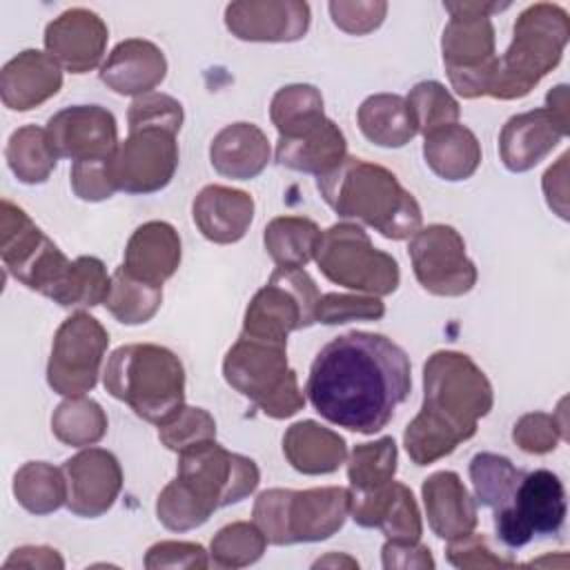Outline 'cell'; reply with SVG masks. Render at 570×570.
I'll use <instances>...</instances> for the list:
<instances>
[{
  "label": "cell",
  "mask_w": 570,
  "mask_h": 570,
  "mask_svg": "<svg viewBox=\"0 0 570 570\" xmlns=\"http://www.w3.org/2000/svg\"><path fill=\"white\" fill-rule=\"evenodd\" d=\"M316 189L336 216L358 220L383 238L403 240L421 229V205L383 165L347 156L316 178Z\"/></svg>",
  "instance_id": "3"
},
{
  "label": "cell",
  "mask_w": 570,
  "mask_h": 570,
  "mask_svg": "<svg viewBox=\"0 0 570 570\" xmlns=\"http://www.w3.org/2000/svg\"><path fill=\"white\" fill-rule=\"evenodd\" d=\"M405 102L414 118L416 131L423 136L439 127L459 122V116H461V109L454 96L436 80L416 82L405 96Z\"/></svg>",
  "instance_id": "42"
},
{
  "label": "cell",
  "mask_w": 570,
  "mask_h": 570,
  "mask_svg": "<svg viewBox=\"0 0 570 570\" xmlns=\"http://www.w3.org/2000/svg\"><path fill=\"white\" fill-rule=\"evenodd\" d=\"M494 405L492 383L463 352L439 350L423 365V403L403 432L414 465L452 454L476 434L479 419Z\"/></svg>",
  "instance_id": "2"
},
{
  "label": "cell",
  "mask_w": 570,
  "mask_h": 570,
  "mask_svg": "<svg viewBox=\"0 0 570 570\" xmlns=\"http://www.w3.org/2000/svg\"><path fill=\"white\" fill-rule=\"evenodd\" d=\"M381 559H383V568L387 570H425V568H434V559L430 554V548L423 546L421 541H390L385 539L383 548H381Z\"/></svg>",
  "instance_id": "53"
},
{
  "label": "cell",
  "mask_w": 570,
  "mask_h": 570,
  "mask_svg": "<svg viewBox=\"0 0 570 570\" xmlns=\"http://www.w3.org/2000/svg\"><path fill=\"white\" fill-rule=\"evenodd\" d=\"M332 22L352 36H365L379 29L387 13V2L381 0H334L327 4Z\"/></svg>",
  "instance_id": "49"
},
{
  "label": "cell",
  "mask_w": 570,
  "mask_h": 570,
  "mask_svg": "<svg viewBox=\"0 0 570 570\" xmlns=\"http://www.w3.org/2000/svg\"><path fill=\"white\" fill-rule=\"evenodd\" d=\"M419 285L434 296H463L479 278L476 265L465 254L463 236L443 223L421 227L407 245Z\"/></svg>",
  "instance_id": "16"
},
{
  "label": "cell",
  "mask_w": 570,
  "mask_h": 570,
  "mask_svg": "<svg viewBox=\"0 0 570 570\" xmlns=\"http://www.w3.org/2000/svg\"><path fill=\"white\" fill-rule=\"evenodd\" d=\"M176 476L212 514L249 497L261 481L258 465L249 456L225 450L216 439L178 452Z\"/></svg>",
  "instance_id": "12"
},
{
  "label": "cell",
  "mask_w": 570,
  "mask_h": 570,
  "mask_svg": "<svg viewBox=\"0 0 570 570\" xmlns=\"http://www.w3.org/2000/svg\"><path fill=\"white\" fill-rule=\"evenodd\" d=\"M183 247L174 225L149 220L136 227L125 247L122 269L149 285H160L171 278L180 265Z\"/></svg>",
  "instance_id": "28"
},
{
  "label": "cell",
  "mask_w": 570,
  "mask_h": 570,
  "mask_svg": "<svg viewBox=\"0 0 570 570\" xmlns=\"http://www.w3.org/2000/svg\"><path fill=\"white\" fill-rule=\"evenodd\" d=\"M163 305V287L134 278L118 267L111 274V287L105 301L109 314L122 325H142L156 316Z\"/></svg>",
  "instance_id": "38"
},
{
  "label": "cell",
  "mask_w": 570,
  "mask_h": 570,
  "mask_svg": "<svg viewBox=\"0 0 570 570\" xmlns=\"http://www.w3.org/2000/svg\"><path fill=\"white\" fill-rule=\"evenodd\" d=\"M314 261L334 285L370 296H387L401 283L399 263L392 254L374 247L367 232L356 223H336L321 234Z\"/></svg>",
  "instance_id": "9"
},
{
  "label": "cell",
  "mask_w": 570,
  "mask_h": 570,
  "mask_svg": "<svg viewBox=\"0 0 570 570\" xmlns=\"http://www.w3.org/2000/svg\"><path fill=\"white\" fill-rule=\"evenodd\" d=\"M269 156V140L254 122H232L209 145L212 167L232 180L256 178L267 167Z\"/></svg>",
  "instance_id": "29"
},
{
  "label": "cell",
  "mask_w": 570,
  "mask_h": 570,
  "mask_svg": "<svg viewBox=\"0 0 570 570\" xmlns=\"http://www.w3.org/2000/svg\"><path fill=\"white\" fill-rule=\"evenodd\" d=\"M568 154H563L557 165H552L546 174H543V194L548 200V207L554 209V214H559L563 220L568 218Z\"/></svg>",
  "instance_id": "54"
},
{
  "label": "cell",
  "mask_w": 570,
  "mask_h": 570,
  "mask_svg": "<svg viewBox=\"0 0 570 570\" xmlns=\"http://www.w3.org/2000/svg\"><path fill=\"white\" fill-rule=\"evenodd\" d=\"M385 316V303L370 294H321L316 303V323L343 325L350 321H379Z\"/></svg>",
  "instance_id": "46"
},
{
  "label": "cell",
  "mask_w": 570,
  "mask_h": 570,
  "mask_svg": "<svg viewBox=\"0 0 570 570\" xmlns=\"http://www.w3.org/2000/svg\"><path fill=\"white\" fill-rule=\"evenodd\" d=\"M570 38L568 11L552 2L525 7L512 31V42L499 58L490 98L517 100L528 96L563 56Z\"/></svg>",
  "instance_id": "5"
},
{
  "label": "cell",
  "mask_w": 570,
  "mask_h": 570,
  "mask_svg": "<svg viewBox=\"0 0 570 570\" xmlns=\"http://www.w3.org/2000/svg\"><path fill=\"white\" fill-rule=\"evenodd\" d=\"M67 479V508L82 519L102 517L122 490V468L102 448H85L62 463Z\"/></svg>",
  "instance_id": "18"
},
{
  "label": "cell",
  "mask_w": 570,
  "mask_h": 570,
  "mask_svg": "<svg viewBox=\"0 0 570 570\" xmlns=\"http://www.w3.org/2000/svg\"><path fill=\"white\" fill-rule=\"evenodd\" d=\"M399 450L392 436L358 443L347 456V479L352 492H370L394 481Z\"/></svg>",
  "instance_id": "40"
},
{
  "label": "cell",
  "mask_w": 570,
  "mask_h": 570,
  "mask_svg": "<svg viewBox=\"0 0 570 570\" xmlns=\"http://www.w3.org/2000/svg\"><path fill=\"white\" fill-rule=\"evenodd\" d=\"M160 443L171 452H183L194 443L216 439V421L203 407L183 405L167 423L158 425Z\"/></svg>",
  "instance_id": "47"
},
{
  "label": "cell",
  "mask_w": 570,
  "mask_h": 570,
  "mask_svg": "<svg viewBox=\"0 0 570 570\" xmlns=\"http://www.w3.org/2000/svg\"><path fill=\"white\" fill-rule=\"evenodd\" d=\"M350 566V568H358V563L354 561V559H350V557H336V554H330V557H325V559H318V561H314V568H321V566Z\"/></svg>",
  "instance_id": "56"
},
{
  "label": "cell",
  "mask_w": 570,
  "mask_h": 570,
  "mask_svg": "<svg viewBox=\"0 0 570 570\" xmlns=\"http://www.w3.org/2000/svg\"><path fill=\"white\" fill-rule=\"evenodd\" d=\"M178 169L176 134L158 127L131 129L107 160L116 191L154 194L165 189Z\"/></svg>",
  "instance_id": "15"
},
{
  "label": "cell",
  "mask_w": 570,
  "mask_h": 570,
  "mask_svg": "<svg viewBox=\"0 0 570 570\" xmlns=\"http://www.w3.org/2000/svg\"><path fill=\"white\" fill-rule=\"evenodd\" d=\"M0 256L4 269L24 287L51 298L62 283L71 261L22 207L2 198L0 212Z\"/></svg>",
  "instance_id": "11"
},
{
  "label": "cell",
  "mask_w": 570,
  "mask_h": 570,
  "mask_svg": "<svg viewBox=\"0 0 570 570\" xmlns=\"http://www.w3.org/2000/svg\"><path fill=\"white\" fill-rule=\"evenodd\" d=\"M345 158V136L327 116H318L301 127L278 134L276 163L292 171L314 174L318 178L336 169Z\"/></svg>",
  "instance_id": "22"
},
{
  "label": "cell",
  "mask_w": 570,
  "mask_h": 570,
  "mask_svg": "<svg viewBox=\"0 0 570 570\" xmlns=\"http://www.w3.org/2000/svg\"><path fill=\"white\" fill-rule=\"evenodd\" d=\"M423 508L430 530L445 541L472 532L479 523L476 501L452 470L430 474L421 485Z\"/></svg>",
  "instance_id": "26"
},
{
  "label": "cell",
  "mask_w": 570,
  "mask_h": 570,
  "mask_svg": "<svg viewBox=\"0 0 570 570\" xmlns=\"http://www.w3.org/2000/svg\"><path fill=\"white\" fill-rule=\"evenodd\" d=\"M568 127L548 107L512 116L499 134L501 163L512 174L530 171L568 136Z\"/></svg>",
  "instance_id": "21"
},
{
  "label": "cell",
  "mask_w": 570,
  "mask_h": 570,
  "mask_svg": "<svg viewBox=\"0 0 570 570\" xmlns=\"http://www.w3.org/2000/svg\"><path fill=\"white\" fill-rule=\"evenodd\" d=\"M107 160H87V163L71 165L69 180H71L73 194L80 200L100 203L116 194V189L109 180V174H107Z\"/></svg>",
  "instance_id": "52"
},
{
  "label": "cell",
  "mask_w": 570,
  "mask_h": 570,
  "mask_svg": "<svg viewBox=\"0 0 570 570\" xmlns=\"http://www.w3.org/2000/svg\"><path fill=\"white\" fill-rule=\"evenodd\" d=\"M100 80L120 96L151 94L167 76V60L160 47L145 38L118 42L100 65Z\"/></svg>",
  "instance_id": "25"
},
{
  "label": "cell",
  "mask_w": 570,
  "mask_h": 570,
  "mask_svg": "<svg viewBox=\"0 0 570 570\" xmlns=\"http://www.w3.org/2000/svg\"><path fill=\"white\" fill-rule=\"evenodd\" d=\"M309 4L301 0H243L225 7V27L247 42H294L309 29Z\"/></svg>",
  "instance_id": "20"
},
{
  "label": "cell",
  "mask_w": 570,
  "mask_h": 570,
  "mask_svg": "<svg viewBox=\"0 0 570 570\" xmlns=\"http://www.w3.org/2000/svg\"><path fill=\"white\" fill-rule=\"evenodd\" d=\"M318 116H325V111L323 96L314 85L296 82L281 87L269 102V120L278 134L301 127Z\"/></svg>",
  "instance_id": "43"
},
{
  "label": "cell",
  "mask_w": 570,
  "mask_h": 570,
  "mask_svg": "<svg viewBox=\"0 0 570 570\" xmlns=\"http://www.w3.org/2000/svg\"><path fill=\"white\" fill-rule=\"evenodd\" d=\"M191 218L207 240L232 245L247 234L254 220V198L243 189L207 185L191 203Z\"/></svg>",
  "instance_id": "27"
},
{
  "label": "cell",
  "mask_w": 570,
  "mask_h": 570,
  "mask_svg": "<svg viewBox=\"0 0 570 570\" xmlns=\"http://www.w3.org/2000/svg\"><path fill=\"white\" fill-rule=\"evenodd\" d=\"M448 561L454 568L461 570H488V568H514L517 563L512 559L499 557L485 541L483 534H476L474 530L448 541L445 548Z\"/></svg>",
  "instance_id": "50"
},
{
  "label": "cell",
  "mask_w": 570,
  "mask_h": 570,
  "mask_svg": "<svg viewBox=\"0 0 570 570\" xmlns=\"http://www.w3.org/2000/svg\"><path fill=\"white\" fill-rule=\"evenodd\" d=\"M321 234L305 216H276L265 225L263 245L278 267H305L316 254Z\"/></svg>",
  "instance_id": "33"
},
{
  "label": "cell",
  "mask_w": 570,
  "mask_h": 570,
  "mask_svg": "<svg viewBox=\"0 0 570 570\" xmlns=\"http://www.w3.org/2000/svg\"><path fill=\"white\" fill-rule=\"evenodd\" d=\"M13 497L31 514H51L67 503L62 468L47 461H29L13 476Z\"/></svg>",
  "instance_id": "35"
},
{
  "label": "cell",
  "mask_w": 570,
  "mask_h": 570,
  "mask_svg": "<svg viewBox=\"0 0 570 570\" xmlns=\"http://www.w3.org/2000/svg\"><path fill=\"white\" fill-rule=\"evenodd\" d=\"M450 20L441 36L445 73L452 89L463 98L490 94L499 56L490 16L508 9L499 2H445Z\"/></svg>",
  "instance_id": "8"
},
{
  "label": "cell",
  "mask_w": 570,
  "mask_h": 570,
  "mask_svg": "<svg viewBox=\"0 0 570 570\" xmlns=\"http://www.w3.org/2000/svg\"><path fill=\"white\" fill-rule=\"evenodd\" d=\"M356 122L370 142L387 149L403 147L419 134L410 107L399 94L367 96L356 111Z\"/></svg>",
  "instance_id": "32"
},
{
  "label": "cell",
  "mask_w": 570,
  "mask_h": 570,
  "mask_svg": "<svg viewBox=\"0 0 570 570\" xmlns=\"http://www.w3.org/2000/svg\"><path fill=\"white\" fill-rule=\"evenodd\" d=\"M563 403L554 414L548 412H528L523 414L512 428V441L528 454H548L557 448L566 434V419H563Z\"/></svg>",
  "instance_id": "45"
},
{
  "label": "cell",
  "mask_w": 570,
  "mask_h": 570,
  "mask_svg": "<svg viewBox=\"0 0 570 570\" xmlns=\"http://www.w3.org/2000/svg\"><path fill=\"white\" fill-rule=\"evenodd\" d=\"M107 40L109 29L105 20L85 7H71L62 11L45 29L47 53L65 71L76 76H82L100 65Z\"/></svg>",
  "instance_id": "19"
},
{
  "label": "cell",
  "mask_w": 570,
  "mask_h": 570,
  "mask_svg": "<svg viewBox=\"0 0 570 570\" xmlns=\"http://www.w3.org/2000/svg\"><path fill=\"white\" fill-rule=\"evenodd\" d=\"M470 481L474 488V501L492 512L505 508L517 490L523 470H519L508 456L494 452H479L470 461Z\"/></svg>",
  "instance_id": "39"
},
{
  "label": "cell",
  "mask_w": 570,
  "mask_h": 570,
  "mask_svg": "<svg viewBox=\"0 0 570 570\" xmlns=\"http://www.w3.org/2000/svg\"><path fill=\"white\" fill-rule=\"evenodd\" d=\"M109 334L98 318L76 312L60 323L47 363V383L60 396H85L98 383Z\"/></svg>",
  "instance_id": "14"
},
{
  "label": "cell",
  "mask_w": 570,
  "mask_h": 570,
  "mask_svg": "<svg viewBox=\"0 0 570 570\" xmlns=\"http://www.w3.org/2000/svg\"><path fill=\"white\" fill-rule=\"evenodd\" d=\"M423 158L439 178L459 183L479 169L481 145L472 129L452 122L423 136Z\"/></svg>",
  "instance_id": "31"
},
{
  "label": "cell",
  "mask_w": 570,
  "mask_h": 570,
  "mask_svg": "<svg viewBox=\"0 0 570 570\" xmlns=\"http://www.w3.org/2000/svg\"><path fill=\"white\" fill-rule=\"evenodd\" d=\"M156 517L171 532H187L200 528L212 512L187 490V485L176 476L169 481L156 499Z\"/></svg>",
  "instance_id": "44"
},
{
  "label": "cell",
  "mask_w": 570,
  "mask_h": 570,
  "mask_svg": "<svg viewBox=\"0 0 570 570\" xmlns=\"http://www.w3.org/2000/svg\"><path fill=\"white\" fill-rule=\"evenodd\" d=\"M102 383L114 399L154 425L167 423L185 405V367L171 350L156 343L114 350Z\"/></svg>",
  "instance_id": "4"
},
{
  "label": "cell",
  "mask_w": 570,
  "mask_h": 570,
  "mask_svg": "<svg viewBox=\"0 0 570 570\" xmlns=\"http://www.w3.org/2000/svg\"><path fill=\"white\" fill-rule=\"evenodd\" d=\"M111 287V276L107 267L96 256H78L71 261L62 283L53 292L51 301L65 309H87L107 301Z\"/></svg>",
  "instance_id": "37"
},
{
  "label": "cell",
  "mask_w": 570,
  "mask_h": 570,
  "mask_svg": "<svg viewBox=\"0 0 570 570\" xmlns=\"http://www.w3.org/2000/svg\"><path fill=\"white\" fill-rule=\"evenodd\" d=\"M283 454L301 474H332L345 463L347 443L338 432L307 419L287 428Z\"/></svg>",
  "instance_id": "30"
},
{
  "label": "cell",
  "mask_w": 570,
  "mask_h": 570,
  "mask_svg": "<svg viewBox=\"0 0 570 570\" xmlns=\"http://www.w3.org/2000/svg\"><path fill=\"white\" fill-rule=\"evenodd\" d=\"M566 490L561 479L546 470L523 472L512 501L494 512V530L503 546L523 548L532 537L557 534L566 521Z\"/></svg>",
  "instance_id": "13"
},
{
  "label": "cell",
  "mask_w": 570,
  "mask_h": 570,
  "mask_svg": "<svg viewBox=\"0 0 570 570\" xmlns=\"http://www.w3.org/2000/svg\"><path fill=\"white\" fill-rule=\"evenodd\" d=\"M183 118H185L183 105L176 98L158 91L134 98L127 111L129 131L142 129V127H158V129L178 134L183 127Z\"/></svg>",
  "instance_id": "48"
},
{
  "label": "cell",
  "mask_w": 570,
  "mask_h": 570,
  "mask_svg": "<svg viewBox=\"0 0 570 570\" xmlns=\"http://www.w3.org/2000/svg\"><path fill=\"white\" fill-rule=\"evenodd\" d=\"M267 548L265 534L258 530L256 523L249 521H234L223 525L212 543L209 557L218 568H245L256 563Z\"/></svg>",
  "instance_id": "41"
},
{
  "label": "cell",
  "mask_w": 570,
  "mask_h": 570,
  "mask_svg": "<svg viewBox=\"0 0 570 570\" xmlns=\"http://www.w3.org/2000/svg\"><path fill=\"white\" fill-rule=\"evenodd\" d=\"M62 87V67L40 49H24L0 71V98L11 111H29L53 98Z\"/></svg>",
  "instance_id": "24"
},
{
  "label": "cell",
  "mask_w": 570,
  "mask_h": 570,
  "mask_svg": "<svg viewBox=\"0 0 570 570\" xmlns=\"http://www.w3.org/2000/svg\"><path fill=\"white\" fill-rule=\"evenodd\" d=\"M47 136L58 158L73 163L107 160L118 147V125L100 105H73L47 120Z\"/></svg>",
  "instance_id": "17"
},
{
  "label": "cell",
  "mask_w": 570,
  "mask_h": 570,
  "mask_svg": "<svg viewBox=\"0 0 570 570\" xmlns=\"http://www.w3.org/2000/svg\"><path fill=\"white\" fill-rule=\"evenodd\" d=\"M207 566H209V559L205 548L191 541H158L145 554L147 570H163V568L205 570Z\"/></svg>",
  "instance_id": "51"
},
{
  "label": "cell",
  "mask_w": 570,
  "mask_h": 570,
  "mask_svg": "<svg viewBox=\"0 0 570 570\" xmlns=\"http://www.w3.org/2000/svg\"><path fill=\"white\" fill-rule=\"evenodd\" d=\"M350 517L361 528H379L390 541H421L423 521L412 490L390 481L370 492H352Z\"/></svg>",
  "instance_id": "23"
},
{
  "label": "cell",
  "mask_w": 570,
  "mask_h": 570,
  "mask_svg": "<svg viewBox=\"0 0 570 570\" xmlns=\"http://www.w3.org/2000/svg\"><path fill=\"white\" fill-rule=\"evenodd\" d=\"M350 488H272L254 501V523L272 546L314 543L336 534L350 517Z\"/></svg>",
  "instance_id": "6"
},
{
  "label": "cell",
  "mask_w": 570,
  "mask_h": 570,
  "mask_svg": "<svg viewBox=\"0 0 570 570\" xmlns=\"http://www.w3.org/2000/svg\"><path fill=\"white\" fill-rule=\"evenodd\" d=\"M223 376L269 419H289L305 405L283 343L240 334L223 358Z\"/></svg>",
  "instance_id": "7"
},
{
  "label": "cell",
  "mask_w": 570,
  "mask_h": 570,
  "mask_svg": "<svg viewBox=\"0 0 570 570\" xmlns=\"http://www.w3.org/2000/svg\"><path fill=\"white\" fill-rule=\"evenodd\" d=\"M318 298V287L303 267H276L249 301L240 334L287 345L292 332L316 323Z\"/></svg>",
  "instance_id": "10"
},
{
  "label": "cell",
  "mask_w": 570,
  "mask_h": 570,
  "mask_svg": "<svg viewBox=\"0 0 570 570\" xmlns=\"http://www.w3.org/2000/svg\"><path fill=\"white\" fill-rule=\"evenodd\" d=\"M412 367L403 347L374 332H347L321 347L305 394L330 423L358 434L381 432L410 396Z\"/></svg>",
  "instance_id": "1"
},
{
  "label": "cell",
  "mask_w": 570,
  "mask_h": 570,
  "mask_svg": "<svg viewBox=\"0 0 570 570\" xmlns=\"http://www.w3.org/2000/svg\"><path fill=\"white\" fill-rule=\"evenodd\" d=\"M4 158L13 176L24 185L47 183L58 163L47 129L38 125H24L16 129L7 140Z\"/></svg>",
  "instance_id": "34"
},
{
  "label": "cell",
  "mask_w": 570,
  "mask_h": 570,
  "mask_svg": "<svg viewBox=\"0 0 570 570\" xmlns=\"http://www.w3.org/2000/svg\"><path fill=\"white\" fill-rule=\"evenodd\" d=\"M4 568H45V570H62L65 561L58 554V550L49 546H22L16 548L9 559L4 561Z\"/></svg>",
  "instance_id": "55"
},
{
  "label": "cell",
  "mask_w": 570,
  "mask_h": 570,
  "mask_svg": "<svg viewBox=\"0 0 570 570\" xmlns=\"http://www.w3.org/2000/svg\"><path fill=\"white\" fill-rule=\"evenodd\" d=\"M53 436L71 448L96 445L107 432V414L94 399L67 396L51 414Z\"/></svg>",
  "instance_id": "36"
}]
</instances>
